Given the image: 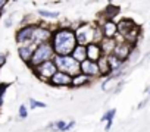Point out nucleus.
Instances as JSON below:
<instances>
[{"mask_svg": "<svg viewBox=\"0 0 150 132\" xmlns=\"http://www.w3.org/2000/svg\"><path fill=\"white\" fill-rule=\"evenodd\" d=\"M50 44L56 56H71L75 47L78 46L75 29L71 27H57L52 34Z\"/></svg>", "mask_w": 150, "mask_h": 132, "instance_id": "1", "label": "nucleus"}, {"mask_svg": "<svg viewBox=\"0 0 150 132\" xmlns=\"http://www.w3.org/2000/svg\"><path fill=\"white\" fill-rule=\"evenodd\" d=\"M75 37H77V43L80 46H88L91 43L100 44L103 40V34L99 24H88V22L81 24L75 29Z\"/></svg>", "mask_w": 150, "mask_h": 132, "instance_id": "2", "label": "nucleus"}, {"mask_svg": "<svg viewBox=\"0 0 150 132\" xmlns=\"http://www.w3.org/2000/svg\"><path fill=\"white\" fill-rule=\"evenodd\" d=\"M54 65L59 72H65L72 78L81 74V65L75 60L72 56H54Z\"/></svg>", "mask_w": 150, "mask_h": 132, "instance_id": "3", "label": "nucleus"}, {"mask_svg": "<svg viewBox=\"0 0 150 132\" xmlns=\"http://www.w3.org/2000/svg\"><path fill=\"white\" fill-rule=\"evenodd\" d=\"M54 56H56V54H54V50H53V47H52L50 43L40 44V46H37V48L34 50V54H33V57H31L28 66H30L31 69H34V68H37V66H40L41 63H46V62H49V60H53Z\"/></svg>", "mask_w": 150, "mask_h": 132, "instance_id": "4", "label": "nucleus"}, {"mask_svg": "<svg viewBox=\"0 0 150 132\" xmlns=\"http://www.w3.org/2000/svg\"><path fill=\"white\" fill-rule=\"evenodd\" d=\"M33 72H34V75H35L38 79L49 82V81L53 78V75L57 72V68H56V65H54L53 60H49V62H46V63H41L40 66H37V68H34Z\"/></svg>", "mask_w": 150, "mask_h": 132, "instance_id": "5", "label": "nucleus"}, {"mask_svg": "<svg viewBox=\"0 0 150 132\" xmlns=\"http://www.w3.org/2000/svg\"><path fill=\"white\" fill-rule=\"evenodd\" d=\"M37 28V24H28L24 25L18 32H16V43L21 46H28L33 43V37H34V31Z\"/></svg>", "mask_w": 150, "mask_h": 132, "instance_id": "6", "label": "nucleus"}, {"mask_svg": "<svg viewBox=\"0 0 150 132\" xmlns=\"http://www.w3.org/2000/svg\"><path fill=\"white\" fill-rule=\"evenodd\" d=\"M99 27L102 29L103 38H109V40H118L119 38L118 22H115V21H102V22H99Z\"/></svg>", "mask_w": 150, "mask_h": 132, "instance_id": "7", "label": "nucleus"}, {"mask_svg": "<svg viewBox=\"0 0 150 132\" xmlns=\"http://www.w3.org/2000/svg\"><path fill=\"white\" fill-rule=\"evenodd\" d=\"M52 34L53 31L46 28V27H41V25H37L35 31H34V37H33V46H40V44H44V43H50L52 40Z\"/></svg>", "mask_w": 150, "mask_h": 132, "instance_id": "8", "label": "nucleus"}, {"mask_svg": "<svg viewBox=\"0 0 150 132\" xmlns=\"http://www.w3.org/2000/svg\"><path fill=\"white\" fill-rule=\"evenodd\" d=\"M134 48H135V47H132V46H129L128 43H125V41H122L121 38H118V44H116V47H115V50H113V54H115L119 60H122V62L125 63V62L129 60V56H131V53H132Z\"/></svg>", "mask_w": 150, "mask_h": 132, "instance_id": "9", "label": "nucleus"}, {"mask_svg": "<svg viewBox=\"0 0 150 132\" xmlns=\"http://www.w3.org/2000/svg\"><path fill=\"white\" fill-rule=\"evenodd\" d=\"M81 74L88 77V78H91V79L93 78H102L97 62H93V60H88V59L81 63Z\"/></svg>", "mask_w": 150, "mask_h": 132, "instance_id": "10", "label": "nucleus"}, {"mask_svg": "<svg viewBox=\"0 0 150 132\" xmlns=\"http://www.w3.org/2000/svg\"><path fill=\"white\" fill-rule=\"evenodd\" d=\"M71 82H72V77L65 72H59V71L49 81V84L53 87H71Z\"/></svg>", "mask_w": 150, "mask_h": 132, "instance_id": "11", "label": "nucleus"}, {"mask_svg": "<svg viewBox=\"0 0 150 132\" xmlns=\"http://www.w3.org/2000/svg\"><path fill=\"white\" fill-rule=\"evenodd\" d=\"M100 57H103V50L99 43H91L87 46V59L93 62H99Z\"/></svg>", "mask_w": 150, "mask_h": 132, "instance_id": "12", "label": "nucleus"}, {"mask_svg": "<svg viewBox=\"0 0 150 132\" xmlns=\"http://www.w3.org/2000/svg\"><path fill=\"white\" fill-rule=\"evenodd\" d=\"M137 24L132 21V19H127V18H124V19H121L119 22H118V32H119V38H122V37H125L134 27H135Z\"/></svg>", "mask_w": 150, "mask_h": 132, "instance_id": "13", "label": "nucleus"}, {"mask_svg": "<svg viewBox=\"0 0 150 132\" xmlns=\"http://www.w3.org/2000/svg\"><path fill=\"white\" fill-rule=\"evenodd\" d=\"M140 34H141V28H140L138 25H135V27H134V28H132V29L125 35V37H122L121 40H122V41H125V43H128L129 46H132V47H134V46L138 43Z\"/></svg>", "mask_w": 150, "mask_h": 132, "instance_id": "14", "label": "nucleus"}, {"mask_svg": "<svg viewBox=\"0 0 150 132\" xmlns=\"http://www.w3.org/2000/svg\"><path fill=\"white\" fill-rule=\"evenodd\" d=\"M35 48H37V47L33 46V44H28V46H19V48H18L19 57L28 65L30 60H31V57H33V54H34V50H35Z\"/></svg>", "mask_w": 150, "mask_h": 132, "instance_id": "15", "label": "nucleus"}, {"mask_svg": "<svg viewBox=\"0 0 150 132\" xmlns=\"http://www.w3.org/2000/svg\"><path fill=\"white\" fill-rule=\"evenodd\" d=\"M118 13H119V8L115 6V5H112V3H109L105 8V11L100 13V18H103V21H113Z\"/></svg>", "mask_w": 150, "mask_h": 132, "instance_id": "16", "label": "nucleus"}, {"mask_svg": "<svg viewBox=\"0 0 150 132\" xmlns=\"http://www.w3.org/2000/svg\"><path fill=\"white\" fill-rule=\"evenodd\" d=\"M97 65H99V69H100V77H102V78H109V77H112V71H110V66H109L108 56L100 57V60L97 62Z\"/></svg>", "mask_w": 150, "mask_h": 132, "instance_id": "17", "label": "nucleus"}, {"mask_svg": "<svg viewBox=\"0 0 150 132\" xmlns=\"http://www.w3.org/2000/svg\"><path fill=\"white\" fill-rule=\"evenodd\" d=\"M118 44V40H109V38H103L100 43V47L103 50V56H110L113 54V50Z\"/></svg>", "mask_w": 150, "mask_h": 132, "instance_id": "18", "label": "nucleus"}, {"mask_svg": "<svg viewBox=\"0 0 150 132\" xmlns=\"http://www.w3.org/2000/svg\"><path fill=\"white\" fill-rule=\"evenodd\" d=\"M71 56L81 65L83 62L87 60V46H80V44H78L77 47H75V50L72 51Z\"/></svg>", "mask_w": 150, "mask_h": 132, "instance_id": "19", "label": "nucleus"}, {"mask_svg": "<svg viewBox=\"0 0 150 132\" xmlns=\"http://www.w3.org/2000/svg\"><path fill=\"white\" fill-rule=\"evenodd\" d=\"M108 60H109V66H110L112 75H113V74H121V69H122V66H124V62L119 60L115 54L108 56Z\"/></svg>", "mask_w": 150, "mask_h": 132, "instance_id": "20", "label": "nucleus"}, {"mask_svg": "<svg viewBox=\"0 0 150 132\" xmlns=\"http://www.w3.org/2000/svg\"><path fill=\"white\" fill-rule=\"evenodd\" d=\"M90 82H91V78H88V77L80 74V75H77V77H74V78H72L71 87H72V88H80V87H86V85H88Z\"/></svg>", "mask_w": 150, "mask_h": 132, "instance_id": "21", "label": "nucleus"}, {"mask_svg": "<svg viewBox=\"0 0 150 132\" xmlns=\"http://www.w3.org/2000/svg\"><path fill=\"white\" fill-rule=\"evenodd\" d=\"M38 15L43 16V18H49V19H57L59 18V12H50V11H44V9H40Z\"/></svg>", "mask_w": 150, "mask_h": 132, "instance_id": "22", "label": "nucleus"}, {"mask_svg": "<svg viewBox=\"0 0 150 132\" xmlns=\"http://www.w3.org/2000/svg\"><path fill=\"white\" fill-rule=\"evenodd\" d=\"M115 114H116V110H115V109H110V110H108V112H106V113L102 116V122H106V123H108V122H112Z\"/></svg>", "mask_w": 150, "mask_h": 132, "instance_id": "23", "label": "nucleus"}, {"mask_svg": "<svg viewBox=\"0 0 150 132\" xmlns=\"http://www.w3.org/2000/svg\"><path fill=\"white\" fill-rule=\"evenodd\" d=\"M30 104H31V107H33V109H37V107L44 109V107L47 106L46 103H43V101H37V100H34V98H30Z\"/></svg>", "mask_w": 150, "mask_h": 132, "instance_id": "24", "label": "nucleus"}, {"mask_svg": "<svg viewBox=\"0 0 150 132\" xmlns=\"http://www.w3.org/2000/svg\"><path fill=\"white\" fill-rule=\"evenodd\" d=\"M52 126H54V129L63 132V129H65V126H66V122H63V120H57V122H54Z\"/></svg>", "mask_w": 150, "mask_h": 132, "instance_id": "25", "label": "nucleus"}, {"mask_svg": "<svg viewBox=\"0 0 150 132\" xmlns=\"http://www.w3.org/2000/svg\"><path fill=\"white\" fill-rule=\"evenodd\" d=\"M6 88H8V84H0V106L3 104V95H5Z\"/></svg>", "mask_w": 150, "mask_h": 132, "instance_id": "26", "label": "nucleus"}, {"mask_svg": "<svg viewBox=\"0 0 150 132\" xmlns=\"http://www.w3.org/2000/svg\"><path fill=\"white\" fill-rule=\"evenodd\" d=\"M19 116H21L22 119H25V117L28 116V110H27V107H25L24 104L19 107Z\"/></svg>", "mask_w": 150, "mask_h": 132, "instance_id": "27", "label": "nucleus"}, {"mask_svg": "<svg viewBox=\"0 0 150 132\" xmlns=\"http://www.w3.org/2000/svg\"><path fill=\"white\" fill-rule=\"evenodd\" d=\"M74 126H75V122H74V120L68 122V123H66V126H65V129H63V132H68V131H71Z\"/></svg>", "mask_w": 150, "mask_h": 132, "instance_id": "28", "label": "nucleus"}, {"mask_svg": "<svg viewBox=\"0 0 150 132\" xmlns=\"http://www.w3.org/2000/svg\"><path fill=\"white\" fill-rule=\"evenodd\" d=\"M6 63V54H0V68Z\"/></svg>", "mask_w": 150, "mask_h": 132, "instance_id": "29", "label": "nucleus"}, {"mask_svg": "<svg viewBox=\"0 0 150 132\" xmlns=\"http://www.w3.org/2000/svg\"><path fill=\"white\" fill-rule=\"evenodd\" d=\"M8 5V2H6V0H0V11H2L5 6Z\"/></svg>", "mask_w": 150, "mask_h": 132, "instance_id": "30", "label": "nucleus"}, {"mask_svg": "<svg viewBox=\"0 0 150 132\" xmlns=\"http://www.w3.org/2000/svg\"><path fill=\"white\" fill-rule=\"evenodd\" d=\"M110 128H112V122H108V123H106V128H105V129H106V131H110Z\"/></svg>", "mask_w": 150, "mask_h": 132, "instance_id": "31", "label": "nucleus"}, {"mask_svg": "<svg viewBox=\"0 0 150 132\" xmlns=\"http://www.w3.org/2000/svg\"><path fill=\"white\" fill-rule=\"evenodd\" d=\"M147 103V100H144V101H141L140 104H138V109H141V107H144V104Z\"/></svg>", "mask_w": 150, "mask_h": 132, "instance_id": "32", "label": "nucleus"}, {"mask_svg": "<svg viewBox=\"0 0 150 132\" xmlns=\"http://www.w3.org/2000/svg\"><path fill=\"white\" fill-rule=\"evenodd\" d=\"M149 94H150V88H149Z\"/></svg>", "mask_w": 150, "mask_h": 132, "instance_id": "33", "label": "nucleus"}]
</instances>
